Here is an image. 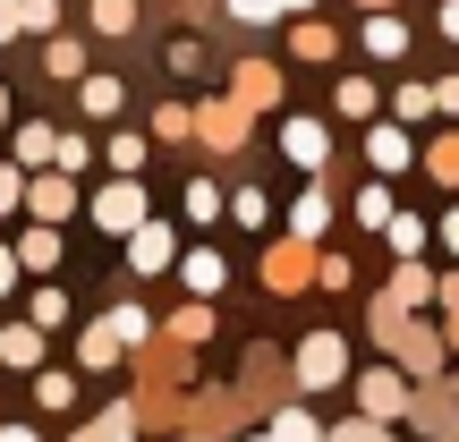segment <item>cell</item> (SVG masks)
<instances>
[{"label": "cell", "mask_w": 459, "mask_h": 442, "mask_svg": "<svg viewBox=\"0 0 459 442\" xmlns=\"http://www.w3.org/2000/svg\"><path fill=\"white\" fill-rule=\"evenodd\" d=\"M94 221L102 230H145V187H136V179L102 187V196H94Z\"/></svg>", "instance_id": "cell-2"}, {"label": "cell", "mask_w": 459, "mask_h": 442, "mask_svg": "<svg viewBox=\"0 0 459 442\" xmlns=\"http://www.w3.org/2000/svg\"><path fill=\"white\" fill-rule=\"evenodd\" d=\"M341 366H349L341 332H315V341L298 349V383H307V392H324V383H341Z\"/></svg>", "instance_id": "cell-1"}, {"label": "cell", "mask_w": 459, "mask_h": 442, "mask_svg": "<svg viewBox=\"0 0 459 442\" xmlns=\"http://www.w3.org/2000/svg\"><path fill=\"white\" fill-rule=\"evenodd\" d=\"M273 442H315V417H307V409H281V426H273Z\"/></svg>", "instance_id": "cell-17"}, {"label": "cell", "mask_w": 459, "mask_h": 442, "mask_svg": "<svg viewBox=\"0 0 459 442\" xmlns=\"http://www.w3.org/2000/svg\"><path fill=\"white\" fill-rule=\"evenodd\" d=\"M434 179H459V136H451V145H434Z\"/></svg>", "instance_id": "cell-25"}, {"label": "cell", "mask_w": 459, "mask_h": 442, "mask_svg": "<svg viewBox=\"0 0 459 442\" xmlns=\"http://www.w3.org/2000/svg\"><path fill=\"white\" fill-rule=\"evenodd\" d=\"M341 111H349V119H366V111H375V85L349 77V85H341Z\"/></svg>", "instance_id": "cell-20"}, {"label": "cell", "mask_w": 459, "mask_h": 442, "mask_svg": "<svg viewBox=\"0 0 459 442\" xmlns=\"http://www.w3.org/2000/svg\"><path fill=\"white\" fill-rule=\"evenodd\" d=\"M43 68H51V77H77L85 51H77V43H51V51H43Z\"/></svg>", "instance_id": "cell-19"}, {"label": "cell", "mask_w": 459, "mask_h": 442, "mask_svg": "<svg viewBox=\"0 0 459 442\" xmlns=\"http://www.w3.org/2000/svg\"><path fill=\"white\" fill-rule=\"evenodd\" d=\"M128 264H136V273H162V264H170V230H162V221L128 230Z\"/></svg>", "instance_id": "cell-3"}, {"label": "cell", "mask_w": 459, "mask_h": 442, "mask_svg": "<svg viewBox=\"0 0 459 442\" xmlns=\"http://www.w3.org/2000/svg\"><path fill=\"white\" fill-rule=\"evenodd\" d=\"M434 111H459V77H443V85H434Z\"/></svg>", "instance_id": "cell-26"}, {"label": "cell", "mask_w": 459, "mask_h": 442, "mask_svg": "<svg viewBox=\"0 0 459 442\" xmlns=\"http://www.w3.org/2000/svg\"><path fill=\"white\" fill-rule=\"evenodd\" d=\"M281 145H290V162H324V128H315V119H290V128H281Z\"/></svg>", "instance_id": "cell-5"}, {"label": "cell", "mask_w": 459, "mask_h": 442, "mask_svg": "<svg viewBox=\"0 0 459 442\" xmlns=\"http://www.w3.org/2000/svg\"><path fill=\"white\" fill-rule=\"evenodd\" d=\"M409 43V26H400V17H375V26H366V51H400Z\"/></svg>", "instance_id": "cell-14"}, {"label": "cell", "mask_w": 459, "mask_h": 442, "mask_svg": "<svg viewBox=\"0 0 459 442\" xmlns=\"http://www.w3.org/2000/svg\"><path fill=\"white\" fill-rule=\"evenodd\" d=\"M221 281H230V273H221V256H187V290H204V298H213Z\"/></svg>", "instance_id": "cell-12"}, {"label": "cell", "mask_w": 459, "mask_h": 442, "mask_svg": "<svg viewBox=\"0 0 459 442\" xmlns=\"http://www.w3.org/2000/svg\"><path fill=\"white\" fill-rule=\"evenodd\" d=\"M9 281H17V256H9V247H0V290H9Z\"/></svg>", "instance_id": "cell-29"}, {"label": "cell", "mask_w": 459, "mask_h": 442, "mask_svg": "<svg viewBox=\"0 0 459 442\" xmlns=\"http://www.w3.org/2000/svg\"><path fill=\"white\" fill-rule=\"evenodd\" d=\"M204 136H213V145L230 153V145H238V136H247V119H238V111H204Z\"/></svg>", "instance_id": "cell-13"}, {"label": "cell", "mask_w": 459, "mask_h": 442, "mask_svg": "<svg viewBox=\"0 0 459 442\" xmlns=\"http://www.w3.org/2000/svg\"><path fill=\"white\" fill-rule=\"evenodd\" d=\"M26 196H34V213H43V221H60L68 204H77V196H68V179H34Z\"/></svg>", "instance_id": "cell-8"}, {"label": "cell", "mask_w": 459, "mask_h": 442, "mask_svg": "<svg viewBox=\"0 0 459 442\" xmlns=\"http://www.w3.org/2000/svg\"><path fill=\"white\" fill-rule=\"evenodd\" d=\"M0 442H34V434H26V426H0Z\"/></svg>", "instance_id": "cell-31"}, {"label": "cell", "mask_w": 459, "mask_h": 442, "mask_svg": "<svg viewBox=\"0 0 459 442\" xmlns=\"http://www.w3.org/2000/svg\"><path fill=\"white\" fill-rule=\"evenodd\" d=\"M187 213H196V221H213V213H221V196H213V179H196V187H187Z\"/></svg>", "instance_id": "cell-22"}, {"label": "cell", "mask_w": 459, "mask_h": 442, "mask_svg": "<svg viewBox=\"0 0 459 442\" xmlns=\"http://www.w3.org/2000/svg\"><path fill=\"white\" fill-rule=\"evenodd\" d=\"M392 409H409L400 375H366V417H392Z\"/></svg>", "instance_id": "cell-7"}, {"label": "cell", "mask_w": 459, "mask_h": 442, "mask_svg": "<svg viewBox=\"0 0 459 442\" xmlns=\"http://www.w3.org/2000/svg\"><path fill=\"white\" fill-rule=\"evenodd\" d=\"M17 264H34V273H51V264H60V238H51V230H34V238L17 247Z\"/></svg>", "instance_id": "cell-11"}, {"label": "cell", "mask_w": 459, "mask_h": 442, "mask_svg": "<svg viewBox=\"0 0 459 442\" xmlns=\"http://www.w3.org/2000/svg\"><path fill=\"white\" fill-rule=\"evenodd\" d=\"M17 204H26V179H17V170H0V213H17Z\"/></svg>", "instance_id": "cell-24"}, {"label": "cell", "mask_w": 459, "mask_h": 442, "mask_svg": "<svg viewBox=\"0 0 459 442\" xmlns=\"http://www.w3.org/2000/svg\"><path fill=\"white\" fill-rule=\"evenodd\" d=\"M264 281H273V290H298V281H307V247H273V256H264Z\"/></svg>", "instance_id": "cell-4"}, {"label": "cell", "mask_w": 459, "mask_h": 442, "mask_svg": "<svg viewBox=\"0 0 459 442\" xmlns=\"http://www.w3.org/2000/svg\"><path fill=\"white\" fill-rule=\"evenodd\" d=\"M85 111L111 119V111H119V85H111V77H85Z\"/></svg>", "instance_id": "cell-15"}, {"label": "cell", "mask_w": 459, "mask_h": 442, "mask_svg": "<svg viewBox=\"0 0 459 442\" xmlns=\"http://www.w3.org/2000/svg\"><path fill=\"white\" fill-rule=\"evenodd\" d=\"M94 26H111V34L136 26V0H94Z\"/></svg>", "instance_id": "cell-21"}, {"label": "cell", "mask_w": 459, "mask_h": 442, "mask_svg": "<svg viewBox=\"0 0 459 442\" xmlns=\"http://www.w3.org/2000/svg\"><path fill=\"white\" fill-rule=\"evenodd\" d=\"M366 153H375V170H400V162H409V136H400V128H375V145H366Z\"/></svg>", "instance_id": "cell-9"}, {"label": "cell", "mask_w": 459, "mask_h": 442, "mask_svg": "<svg viewBox=\"0 0 459 442\" xmlns=\"http://www.w3.org/2000/svg\"><path fill=\"white\" fill-rule=\"evenodd\" d=\"M366 9H383V0H366Z\"/></svg>", "instance_id": "cell-33"}, {"label": "cell", "mask_w": 459, "mask_h": 442, "mask_svg": "<svg viewBox=\"0 0 459 442\" xmlns=\"http://www.w3.org/2000/svg\"><path fill=\"white\" fill-rule=\"evenodd\" d=\"M0 358H9V366H34V358H43V332H34V324H9V332H0Z\"/></svg>", "instance_id": "cell-6"}, {"label": "cell", "mask_w": 459, "mask_h": 442, "mask_svg": "<svg viewBox=\"0 0 459 442\" xmlns=\"http://www.w3.org/2000/svg\"><path fill=\"white\" fill-rule=\"evenodd\" d=\"M17 153H26V162H60V136L51 128H17Z\"/></svg>", "instance_id": "cell-10"}, {"label": "cell", "mask_w": 459, "mask_h": 442, "mask_svg": "<svg viewBox=\"0 0 459 442\" xmlns=\"http://www.w3.org/2000/svg\"><path fill=\"white\" fill-rule=\"evenodd\" d=\"M145 332H153V324H145L136 307H119V315H111V341H145Z\"/></svg>", "instance_id": "cell-23"}, {"label": "cell", "mask_w": 459, "mask_h": 442, "mask_svg": "<svg viewBox=\"0 0 459 442\" xmlns=\"http://www.w3.org/2000/svg\"><path fill=\"white\" fill-rule=\"evenodd\" d=\"M0 111H9V94H0Z\"/></svg>", "instance_id": "cell-34"}, {"label": "cell", "mask_w": 459, "mask_h": 442, "mask_svg": "<svg viewBox=\"0 0 459 442\" xmlns=\"http://www.w3.org/2000/svg\"><path fill=\"white\" fill-rule=\"evenodd\" d=\"M443 238H451V256H459V213H451V221H443Z\"/></svg>", "instance_id": "cell-32"}, {"label": "cell", "mask_w": 459, "mask_h": 442, "mask_svg": "<svg viewBox=\"0 0 459 442\" xmlns=\"http://www.w3.org/2000/svg\"><path fill=\"white\" fill-rule=\"evenodd\" d=\"M332 442H383V426H341Z\"/></svg>", "instance_id": "cell-27"}, {"label": "cell", "mask_w": 459, "mask_h": 442, "mask_svg": "<svg viewBox=\"0 0 459 442\" xmlns=\"http://www.w3.org/2000/svg\"><path fill=\"white\" fill-rule=\"evenodd\" d=\"M417 298H434V281H426V273H417V264H409V273L392 281V307H417Z\"/></svg>", "instance_id": "cell-16"}, {"label": "cell", "mask_w": 459, "mask_h": 442, "mask_svg": "<svg viewBox=\"0 0 459 442\" xmlns=\"http://www.w3.org/2000/svg\"><path fill=\"white\" fill-rule=\"evenodd\" d=\"M230 9H238L247 26H264V17H281V9H307V0H230Z\"/></svg>", "instance_id": "cell-18"}, {"label": "cell", "mask_w": 459, "mask_h": 442, "mask_svg": "<svg viewBox=\"0 0 459 442\" xmlns=\"http://www.w3.org/2000/svg\"><path fill=\"white\" fill-rule=\"evenodd\" d=\"M443 34H451V43H459V0H451V9H443Z\"/></svg>", "instance_id": "cell-30"}, {"label": "cell", "mask_w": 459, "mask_h": 442, "mask_svg": "<svg viewBox=\"0 0 459 442\" xmlns=\"http://www.w3.org/2000/svg\"><path fill=\"white\" fill-rule=\"evenodd\" d=\"M9 34H17V0H0V43H9Z\"/></svg>", "instance_id": "cell-28"}]
</instances>
